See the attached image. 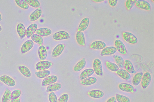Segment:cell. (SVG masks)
<instances>
[{
	"mask_svg": "<svg viewBox=\"0 0 154 102\" xmlns=\"http://www.w3.org/2000/svg\"><path fill=\"white\" fill-rule=\"evenodd\" d=\"M93 68L94 72L98 76H102L103 71L102 63L100 60L98 59H95L93 62Z\"/></svg>",
	"mask_w": 154,
	"mask_h": 102,
	"instance_id": "6da1fadb",
	"label": "cell"
},
{
	"mask_svg": "<svg viewBox=\"0 0 154 102\" xmlns=\"http://www.w3.org/2000/svg\"><path fill=\"white\" fill-rule=\"evenodd\" d=\"M123 37L127 42L131 44H135L137 43L138 39L137 37L131 32H125L123 33Z\"/></svg>",
	"mask_w": 154,
	"mask_h": 102,
	"instance_id": "7a4b0ae2",
	"label": "cell"
},
{
	"mask_svg": "<svg viewBox=\"0 0 154 102\" xmlns=\"http://www.w3.org/2000/svg\"><path fill=\"white\" fill-rule=\"evenodd\" d=\"M52 65L53 63L50 61H42L36 64L35 68L39 71L46 70L49 68Z\"/></svg>",
	"mask_w": 154,
	"mask_h": 102,
	"instance_id": "3957f363",
	"label": "cell"
},
{
	"mask_svg": "<svg viewBox=\"0 0 154 102\" xmlns=\"http://www.w3.org/2000/svg\"><path fill=\"white\" fill-rule=\"evenodd\" d=\"M114 45L117 50L120 53L123 55L127 54V51L126 48L122 41L119 39L116 40Z\"/></svg>",
	"mask_w": 154,
	"mask_h": 102,
	"instance_id": "277c9868",
	"label": "cell"
},
{
	"mask_svg": "<svg viewBox=\"0 0 154 102\" xmlns=\"http://www.w3.org/2000/svg\"><path fill=\"white\" fill-rule=\"evenodd\" d=\"M70 36L66 31H60L57 32L52 35V38L55 40H59L69 39Z\"/></svg>",
	"mask_w": 154,
	"mask_h": 102,
	"instance_id": "5b68a950",
	"label": "cell"
},
{
	"mask_svg": "<svg viewBox=\"0 0 154 102\" xmlns=\"http://www.w3.org/2000/svg\"><path fill=\"white\" fill-rule=\"evenodd\" d=\"M151 76L149 72H146L143 74L141 80V85L144 89L146 88L151 82Z\"/></svg>",
	"mask_w": 154,
	"mask_h": 102,
	"instance_id": "8992f818",
	"label": "cell"
},
{
	"mask_svg": "<svg viewBox=\"0 0 154 102\" xmlns=\"http://www.w3.org/2000/svg\"><path fill=\"white\" fill-rule=\"evenodd\" d=\"M135 5L138 8L150 11L151 9L150 4L148 1L145 0H137Z\"/></svg>",
	"mask_w": 154,
	"mask_h": 102,
	"instance_id": "52a82bcc",
	"label": "cell"
},
{
	"mask_svg": "<svg viewBox=\"0 0 154 102\" xmlns=\"http://www.w3.org/2000/svg\"><path fill=\"white\" fill-rule=\"evenodd\" d=\"M58 79L57 77L54 75H50L45 78L42 82V86H47L56 82Z\"/></svg>",
	"mask_w": 154,
	"mask_h": 102,
	"instance_id": "ba28073f",
	"label": "cell"
},
{
	"mask_svg": "<svg viewBox=\"0 0 154 102\" xmlns=\"http://www.w3.org/2000/svg\"><path fill=\"white\" fill-rule=\"evenodd\" d=\"M34 42L32 39H29L25 41L22 45L21 48V51L22 53H26L33 47Z\"/></svg>",
	"mask_w": 154,
	"mask_h": 102,
	"instance_id": "9c48e42d",
	"label": "cell"
},
{
	"mask_svg": "<svg viewBox=\"0 0 154 102\" xmlns=\"http://www.w3.org/2000/svg\"><path fill=\"white\" fill-rule=\"evenodd\" d=\"M65 48L64 44L60 43L57 45L53 49L51 54L53 57H56L61 54Z\"/></svg>",
	"mask_w": 154,
	"mask_h": 102,
	"instance_id": "30bf717a",
	"label": "cell"
},
{
	"mask_svg": "<svg viewBox=\"0 0 154 102\" xmlns=\"http://www.w3.org/2000/svg\"><path fill=\"white\" fill-rule=\"evenodd\" d=\"M118 87L120 90L126 92L132 93L134 90L132 85L126 83H121L119 84Z\"/></svg>",
	"mask_w": 154,
	"mask_h": 102,
	"instance_id": "8fae6325",
	"label": "cell"
},
{
	"mask_svg": "<svg viewBox=\"0 0 154 102\" xmlns=\"http://www.w3.org/2000/svg\"><path fill=\"white\" fill-rule=\"evenodd\" d=\"M0 81L6 85L11 87L14 86L16 83L15 81L11 77L6 75H2L0 77Z\"/></svg>",
	"mask_w": 154,
	"mask_h": 102,
	"instance_id": "7c38bea8",
	"label": "cell"
},
{
	"mask_svg": "<svg viewBox=\"0 0 154 102\" xmlns=\"http://www.w3.org/2000/svg\"><path fill=\"white\" fill-rule=\"evenodd\" d=\"M117 51V50L114 46H111L106 47L101 51L100 55L103 56L112 55L115 54Z\"/></svg>",
	"mask_w": 154,
	"mask_h": 102,
	"instance_id": "4fadbf2b",
	"label": "cell"
},
{
	"mask_svg": "<svg viewBox=\"0 0 154 102\" xmlns=\"http://www.w3.org/2000/svg\"><path fill=\"white\" fill-rule=\"evenodd\" d=\"M42 13L41 8H38L30 14L29 16V20L31 22L36 21L41 17Z\"/></svg>",
	"mask_w": 154,
	"mask_h": 102,
	"instance_id": "5bb4252c",
	"label": "cell"
},
{
	"mask_svg": "<svg viewBox=\"0 0 154 102\" xmlns=\"http://www.w3.org/2000/svg\"><path fill=\"white\" fill-rule=\"evenodd\" d=\"M90 19L88 17L83 18L81 21L78 28L79 31H83L88 28L89 25Z\"/></svg>",
	"mask_w": 154,
	"mask_h": 102,
	"instance_id": "9a60e30c",
	"label": "cell"
},
{
	"mask_svg": "<svg viewBox=\"0 0 154 102\" xmlns=\"http://www.w3.org/2000/svg\"><path fill=\"white\" fill-rule=\"evenodd\" d=\"M106 43L101 41H96L92 42L90 45V48L95 50H101L106 47Z\"/></svg>",
	"mask_w": 154,
	"mask_h": 102,
	"instance_id": "2e32d148",
	"label": "cell"
},
{
	"mask_svg": "<svg viewBox=\"0 0 154 102\" xmlns=\"http://www.w3.org/2000/svg\"><path fill=\"white\" fill-rule=\"evenodd\" d=\"M37 28L38 26L36 23L30 25L26 30V35L27 37L29 38L33 34L36 32Z\"/></svg>",
	"mask_w": 154,
	"mask_h": 102,
	"instance_id": "e0dca14e",
	"label": "cell"
},
{
	"mask_svg": "<svg viewBox=\"0 0 154 102\" xmlns=\"http://www.w3.org/2000/svg\"><path fill=\"white\" fill-rule=\"evenodd\" d=\"M124 68L129 73L133 74L136 72L132 63L129 60L124 61Z\"/></svg>",
	"mask_w": 154,
	"mask_h": 102,
	"instance_id": "ac0fdd59",
	"label": "cell"
},
{
	"mask_svg": "<svg viewBox=\"0 0 154 102\" xmlns=\"http://www.w3.org/2000/svg\"><path fill=\"white\" fill-rule=\"evenodd\" d=\"M77 43L80 45L84 46L85 44V40L84 34L82 32L78 31L76 35Z\"/></svg>",
	"mask_w": 154,
	"mask_h": 102,
	"instance_id": "d6986e66",
	"label": "cell"
},
{
	"mask_svg": "<svg viewBox=\"0 0 154 102\" xmlns=\"http://www.w3.org/2000/svg\"><path fill=\"white\" fill-rule=\"evenodd\" d=\"M38 54L39 58L41 60H44L46 58L47 55V51L44 45H42L39 47Z\"/></svg>",
	"mask_w": 154,
	"mask_h": 102,
	"instance_id": "ffe728a7",
	"label": "cell"
},
{
	"mask_svg": "<svg viewBox=\"0 0 154 102\" xmlns=\"http://www.w3.org/2000/svg\"><path fill=\"white\" fill-rule=\"evenodd\" d=\"M94 73V71L91 68H87L82 71L80 74V78L81 80L85 78L90 77Z\"/></svg>",
	"mask_w": 154,
	"mask_h": 102,
	"instance_id": "44dd1931",
	"label": "cell"
},
{
	"mask_svg": "<svg viewBox=\"0 0 154 102\" xmlns=\"http://www.w3.org/2000/svg\"><path fill=\"white\" fill-rule=\"evenodd\" d=\"M88 95L90 97L94 98H99L103 97L104 93L103 92L99 90H93L89 91L88 92Z\"/></svg>",
	"mask_w": 154,
	"mask_h": 102,
	"instance_id": "7402d4cb",
	"label": "cell"
},
{
	"mask_svg": "<svg viewBox=\"0 0 154 102\" xmlns=\"http://www.w3.org/2000/svg\"><path fill=\"white\" fill-rule=\"evenodd\" d=\"M17 33L21 39L24 38L26 35V29L24 25L21 23L18 24L16 28Z\"/></svg>",
	"mask_w": 154,
	"mask_h": 102,
	"instance_id": "603a6c76",
	"label": "cell"
},
{
	"mask_svg": "<svg viewBox=\"0 0 154 102\" xmlns=\"http://www.w3.org/2000/svg\"><path fill=\"white\" fill-rule=\"evenodd\" d=\"M97 81V79L93 77H90L81 80V83L85 86L91 85L95 84Z\"/></svg>",
	"mask_w": 154,
	"mask_h": 102,
	"instance_id": "cb8c5ba5",
	"label": "cell"
},
{
	"mask_svg": "<svg viewBox=\"0 0 154 102\" xmlns=\"http://www.w3.org/2000/svg\"><path fill=\"white\" fill-rule=\"evenodd\" d=\"M116 74L123 79L127 80L130 79L131 76L130 73L123 69H119L116 72Z\"/></svg>",
	"mask_w": 154,
	"mask_h": 102,
	"instance_id": "d4e9b609",
	"label": "cell"
},
{
	"mask_svg": "<svg viewBox=\"0 0 154 102\" xmlns=\"http://www.w3.org/2000/svg\"><path fill=\"white\" fill-rule=\"evenodd\" d=\"M52 33L51 30L48 28H43L38 29L36 31V34L41 36H48Z\"/></svg>",
	"mask_w": 154,
	"mask_h": 102,
	"instance_id": "484cf974",
	"label": "cell"
},
{
	"mask_svg": "<svg viewBox=\"0 0 154 102\" xmlns=\"http://www.w3.org/2000/svg\"><path fill=\"white\" fill-rule=\"evenodd\" d=\"M86 61L84 58L82 59L75 66L73 69L74 71L78 72L82 69L85 66Z\"/></svg>",
	"mask_w": 154,
	"mask_h": 102,
	"instance_id": "4316f807",
	"label": "cell"
},
{
	"mask_svg": "<svg viewBox=\"0 0 154 102\" xmlns=\"http://www.w3.org/2000/svg\"><path fill=\"white\" fill-rule=\"evenodd\" d=\"M143 74V72H140L134 75L132 80V83L134 86H137L139 85L141 81Z\"/></svg>",
	"mask_w": 154,
	"mask_h": 102,
	"instance_id": "83f0119b",
	"label": "cell"
},
{
	"mask_svg": "<svg viewBox=\"0 0 154 102\" xmlns=\"http://www.w3.org/2000/svg\"><path fill=\"white\" fill-rule=\"evenodd\" d=\"M62 85L59 83H54L48 86L46 89V92H49L57 91L61 88Z\"/></svg>",
	"mask_w": 154,
	"mask_h": 102,
	"instance_id": "f1b7e54d",
	"label": "cell"
},
{
	"mask_svg": "<svg viewBox=\"0 0 154 102\" xmlns=\"http://www.w3.org/2000/svg\"><path fill=\"white\" fill-rule=\"evenodd\" d=\"M113 57L119 68L123 69L124 68V60L123 58L121 56L118 55H114Z\"/></svg>",
	"mask_w": 154,
	"mask_h": 102,
	"instance_id": "f546056e",
	"label": "cell"
},
{
	"mask_svg": "<svg viewBox=\"0 0 154 102\" xmlns=\"http://www.w3.org/2000/svg\"><path fill=\"white\" fill-rule=\"evenodd\" d=\"M11 92L8 88H6L2 97V102H9L11 99Z\"/></svg>",
	"mask_w": 154,
	"mask_h": 102,
	"instance_id": "4dcf8cb0",
	"label": "cell"
},
{
	"mask_svg": "<svg viewBox=\"0 0 154 102\" xmlns=\"http://www.w3.org/2000/svg\"><path fill=\"white\" fill-rule=\"evenodd\" d=\"M18 69L21 73L25 77H30L31 76V72L27 67L21 66L19 67Z\"/></svg>",
	"mask_w": 154,
	"mask_h": 102,
	"instance_id": "1f68e13d",
	"label": "cell"
},
{
	"mask_svg": "<svg viewBox=\"0 0 154 102\" xmlns=\"http://www.w3.org/2000/svg\"><path fill=\"white\" fill-rule=\"evenodd\" d=\"M50 73V71L46 70L35 72V74L38 77L40 78H43L48 76Z\"/></svg>",
	"mask_w": 154,
	"mask_h": 102,
	"instance_id": "d6a6232c",
	"label": "cell"
},
{
	"mask_svg": "<svg viewBox=\"0 0 154 102\" xmlns=\"http://www.w3.org/2000/svg\"><path fill=\"white\" fill-rule=\"evenodd\" d=\"M106 65L107 68L111 71L116 72L119 69V67L116 64L110 62L106 61Z\"/></svg>",
	"mask_w": 154,
	"mask_h": 102,
	"instance_id": "836d02e7",
	"label": "cell"
},
{
	"mask_svg": "<svg viewBox=\"0 0 154 102\" xmlns=\"http://www.w3.org/2000/svg\"><path fill=\"white\" fill-rule=\"evenodd\" d=\"M32 40L39 45H42L43 42L42 37L36 34H34L31 36Z\"/></svg>",
	"mask_w": 154,
	"mask_h": 102,
	"instance_id": "e575fe53",
	"label": "cell"
},
{
	"mask_svg": "<svg viewBox=\"0 0 154 102\" xmlns=\"http://www.w3.org/2000/svg\"><path fill=\"white\" fill-rule=\"evenodd\" d=\"M116 98L118 102H130V100L128 97L120 94H116Z\"/></svg>",
	"mask_w": 154,
	"mask_h": 102,
	"instance_id": "d590c367",
	"label": "cell"
},
{
	"mask_svg": "<svg viewBox=\"0 0 154 102\" xmlns=\"http://www.w3.org/2000/svg\"><path fill=\"white\" fill-rule=\"evenodd\" d=\"M15 2L17 5L21 8L27 9L29 8V5L25 0H15Z\"/></svg>",
	"mask_w": 154,
	"mask_h": 102,
	"instance_id": "8d00e7d4",
	"label": "cell"
},
{
	"mask_svg": "<svg viewBox=\"0 0 154 102\" xmlns=\"http://www.w3.org/2000/svg\"><path fill=\"white\" fill-rule=\"evenodd\" d=\"M28 4L35 8L38 7L40 5V2L38 0H25Z\"/></svg>",
	"mask_w": 154,
	"mask_h": 102,
	"instance_id": "74e56055",
	"label": "cell"
},
{
	"mask_svg": "<svg viewBox=\"0 0 154 102\" xmlns=\"http://www.w3.org/2000/svg\"><path fill=\"white\" fill-rule=\"evenodd\" d=\"M137 0H127L126 1L125 5L128 10H130L135 4Z\"/></svg>",
	"mask_w": 154,
	"mask_h": 102,
	"instance_id": "f35d334b",
	"label": "cell"
},
{
	"mask_svg": "<svg viewBox=\"0 0 154 102\" xmlns=\"http://www.w3.org/2000/svg\"><path fill=\"white\" fill-rule=\"evenodd\" d=\"M21 94V92L19 89H16L13 91L11 92V99H14L17 98L20 96Z\"/></svg>",
	"mask_w": 154,
	"mask_h": 102,
	"instance_id": "ab89813d",
	"label": "cell"
},
{
	"mask_svg": "<svg viewBox=\"0 0 154 102\" xmlns=\"http://www.w3.org/2000/svg\"><path fill=\"white\" fill-rule=\"evenodd\" d=\"M48 99L50 102H57V98L55 93L53 92H51L48 95Z\"/></svg>",
	"mask_w": 154,
	"mask_h": 102,
	"instance_id": "60d3db41",
	"label": "cell"
},
{
	"mask_svg": "<svg viewBox=\"0 0 154 102\" xmlns=\"http://www.w3.org/2000/svg\"><path fill=\"white\" fill-rule=\"evenodd\" d=\"M69 98L67 94H64L61 95L58 98L57 102H67Z\"/></svg>",
	"mask_w": 154,
	"mask_h": 102,
	"instance_id": "b9f144b4",
	"label": "cell"
},
{
	"mask_svg": "<svg viewBox=\"0 0 154 102\" xmlns=\"http://www.w3.org/2000/svg\"><path fill=\"white\" fill-rule=\"evenodd\" d=\"M109 4L112 7H115L117 3V0H109L108 1Z\"/></svg>",
	"mask_w": 154,
	"mask_h": 102,
	"instance_id": "7bdbcfd3",
	"label": "cell"
},
{
	"mask_svg": "<svg viewBox=\"0 0 154 102\" xmlns=\"http://www.w3.org/2000/svg\"><path fill=\"white\" fill-rule=\"evenodd\" d=\"M106 102H117V101L115 97H112L109 98Z\"/></svg>",
	"mask_w": 154,
	"mask_h": 102,
	"instance_id": "ee69618b",
	"label": "cell"
},
{
	"mask_svg": "<svg viewBox=\"0 0 154 102\" xmlns=\"http://www.w3.org/2000/svg\"><path fill=\"white\" fill-rule=\"evenodd\" d=\"M9 102H20V100L18 98L15 99H11Z\"/></svg>",
	"mask_w": 154,
	"mask_h": 102,
	"instance_id": "f6af8a7d",
	"label": "cell"
},
{
	"mask_svg": "<svg viewBox=\"0 0 154 102\" xmlns=\"http://www.w3.org/2000/svg\"><path fill=\"white\" fill-rule=\"evenodd\" d=\"M93 1L96 2H100L104 1V0H93Z\"/></svg>",
	"mask_w": 154,
	"mask_h": 102,
	"instance_id": "bcb514c9",
	"label": "cell"
},
{
	"mask_svg": "<svg viewBox=\"0 0 154 102\" xmlns=\"http://www.w3.org/2000/svg\"><path fill=\"white\" fill-rule=\"evenodd\" d=\"M2 20V17L1 14L0 13V21Z\"/></svg>",
	"mask_w": 154,
	"mask_h": 102,
	"instance_id": "7dc6e473",
	"label": "cell"
},
{
	"mask_svg": "<svg viewBox=\"0 0 154 102\" xmlns=\"http://www.w3.org/2000/svg\"><path fill=\"white\" fill-rule=\"evenodd\" d=\"M2 30V28L1 26L0 25V31Z\"/></svg>",
	"mask_w": 154,
	"mask_h": 102,
	"instance_id": "c3c4849f",
	"label": "cell"
},
{
	"mask_svg": "<svg viewBox=\"0 0 154 102\" xmlns=\"http://www.w3.org/2000/svg\"><path fill=\"white\" fill-rule=\"evenodd\" d=\"M152 1H153V2H154V0H152Z\"/></svg>",
	"mask_w": 154,
	"mask_h": 102,
	"instance_id": "681fc988",
	"label": "cell"
}]
</instances>
